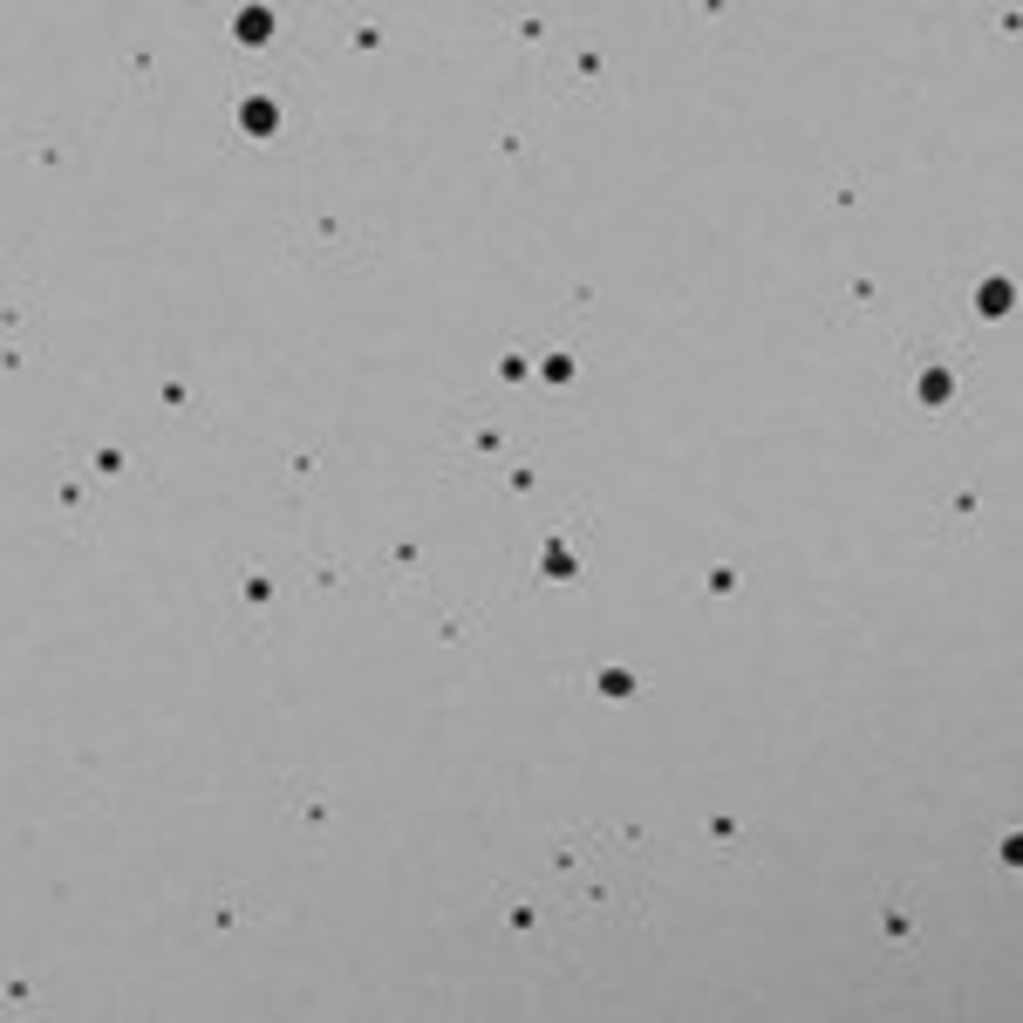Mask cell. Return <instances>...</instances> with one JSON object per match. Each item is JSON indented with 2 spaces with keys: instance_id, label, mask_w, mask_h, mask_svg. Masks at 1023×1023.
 <instances>
[{
  "instance_id": "cell-1",
  "label": "cell",
  "mask_w": 1023,
  "mask_h": 1023,
  "mask_svg": "<svg viewBox=\"0 0 1023 1023\" xmlns=\"http://www.w3.org/2000/svg\"><path fill=\"white\" fill-rule=\"evenodd\" d=\"M1010 307H1017V287H1010L1003 273H989L983 287H976V314H989V321H996V314H1010Z\"/></svg>"
},
{
  "instance_id": "cell-2",
  "label": "cell",
  "mask_w": 1023,
  "mask_h": 1023,
  "mask_svg": "<svg viewBox=\"0 0 1023 1023\" xmlns=\"http://www.w3.org/2000/svg\"><path fill=\"white\" fill-rule=\"evenodd\" d=\"M914 396H921V403H928V410H948V403H955V376H948V369H928V376H921V389H914Z\"/></svg>"
},
{
  "instance_id": "cell-3",
  "label": "cell",
  "mask_w": 1023,
  "mask_h": 1023,
  "mask_svg": "<svg viewBox=\"0 0 1023 1023\" xmlns=\"http://www.w3.org/2000/svg\"><path fill=\"white\" fill-rule=\"evenodd\" d=\"M239 123H246L253 137H273V130H280V103H266V96H253V103L239 110Z\"/></svg>"
},
{
  "instance_id": "cell-4",
  "label": "cell",
  "mask_w": 1023,
  "mask_h": 1023,
  "mask_svg": "<svg viewBox=\"0 0 1023 1023\" xmlns=\"http://www.w3.org/2000/svg\"><path fill=\"white\" fill-rule=\"evenodd\" d=\"M232 35H239V41H266V35H273V14H266V7H246V14L232 21Z\"/></svg>"
},
{
  "instance_id": "cell-5",
  "label": "cell",
  "mask_w": 1023,
  "mask_h": 1023,
  "mask_svg": "<svg viewBox=\"0 0 1023 1023\" xmlns=\"http://www.w3.org/2000/svg\"><path fill=\"white\" fill-rule=\"evenodd\" d=\"M546 573H553V580H573V553H567V546H546Z\"/></svg>"
}]
</instances>
